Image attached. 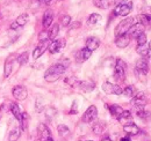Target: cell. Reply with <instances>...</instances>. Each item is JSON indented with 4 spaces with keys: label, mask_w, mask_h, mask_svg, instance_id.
<instances>
[{
    "label": "cell",
    "mask_w": 151,
    "mask_h": 141,
    "mask_svg": "<svg viewBox=\"0 0 151 141\" xmlns=\"http://www.w3.org/2000/svg\"><path fill=\"white\" fill-rule=\"evenodd\" d=\"M11 112L13 113V116H14L15 119H18L19 122L21 120V118H22V112H21L19 105H18L17 103H12V104H11Z\"/></svg>",
    "instance_id": "44dd1931"
},
{
    "label": "cell",
    "mask_w": 151,
    "mask_h": 141,
    "mask_svg": "<svg viewBox=\"0 0 151 141\" xmlns=\"http://www.w3.org/2000/svg\"><path fill=\"white\" fill-rule=\"evenodd\" d=\"M60 21H62V26L63 27H68L71 23V16L70 15H64Z\"/></svg>",
    "instance_id": "f35d334b"
},
{
    "label": "cell",
    "mask_w": 151,
    "mask_h": 141,
    "mask_svg": "<svg viewBox=\"0 0 151 141\" xmlns=\"http://www.w3.org/2000/svg\"><path fill=\"white\" fill-rule=\"evenodd\" d=\"M88 141H93V140H88Z\"/></svg>",
    "instance_id": "c3c4849f"
},
{
    "label": "cell",
    "mask_w": 151,
    "mask_h": 141,
    "mask_svg": "<svg viewBox=\"0 0 151 141\" xmlns=\"http://www.w3.org/2000/svg\"><path fill=\"white\" fill-rule=\"evenodd\" d=\"M149 72V64L148 60L145 58H141L137 63H136V67H135V73L136 75H145Z\"/></svg>",
    "instance_id": "8992f818"
},
{
    "label": "cell",
    "mask_w": 151,
    "mask_h": 141,
    "mask_svg": "<svg viewBox=\"0 0 151 141\" xmlns=\"http://www.w3.org/2000/svg\"><path fill=\"white\" fill-rule=\"evenodd\" d=\"M51 1H52V0H43V2H44V4H47V5H49Z\"/></svg>",
    "instance_id": "ee69618b"
},
{
    "label": "cell",
    "mask_w": 151,
    "mask_h": 141,
    "mask_svg": "<svg viewBox=\"0 0 151 141\" xmlns=\"http://www.w3.org/2000/svg\"><path fill=\"white\" fill-rule=\"evenodd\" d=\"M99 45H100V39L98 37H88L86 39V49H88L92 52L99 48Z\"/></svg>",
    "instance_id": "2e32d148"
},
{
    "label": "cell",
    "mask_w": 151,
    "mask_h": 141,
    "mask_svg": "<svg viewBox=\"0 0 151 141\" xmlns=\"http://www.w3.org/2000/svg\"><path fill=\"white\" fill-rule=\"evenodd\" d=\"M96 116H98V109H96V106L91 105L87 108V110L83 115L81 120H83V123H86V124L92 123L93 120L96 119Z\"/></svg>",
    "instance_id": "5b68a950"
},
{
    "label": "cell",
    "mask_w": 151,
    "mask_h": 141,
    "mask_svg": "<svg viewBox=\"0 0 151 141\" xmlns=\"http://www.w3.org/2000/svg\"><path fill=\"white\" fill-rule=\"evenodd\" d=\"M44 141H54V139H52V138L50 137V138H48V139H45V140H44Z\"/></svg>",
    "instance_id": "f6af8a7d"
},
{
    "label": "cell",
    "mask_w": 151,
    "mask_h": 141,
    "mask_svg": "<svg viewBox=\"0 0 151 141\" xmlns=\"http://www.w3.org/2000/svg\"><path fill=\"white\" fill-rule=\"evenodd\" d=\"M132 104L137 110H143V108L147 104V97H145V95H144V93H137L135 96H134V98H132Z\"/></svg>",
    "instance_id": "52a82bcc"
},
{
    "label": "cell",
    "mask_w": 151,
    "mask_h": 141,
    "mask_svg": "<svg viewBox=\"0 0 151 141\" xmlns=\"http://www.w3.org/2000/svg\"><path fill=\"white\" fill-rule=\"evenodd\" d=\"M132 2H123L120 5H116L115 9H114V14L119 15V16H127L130 12H132Z\"/></svg>",
    "instance_id": "277c9868"
},
{
    "label": "cell",
    "mask_w": 151,
    "mask_h": 141,
    "mask_svg": "<svg viewBox=\"0 0 151 141\" xmlns=\"http://www.w3.org/2000/svg\"><path fill=\"white\" fill-rule=\"evenodd\" d=\"M144 27L145 26H143L142 23H139V22H137V23H134L132 26V28L128 30V35L130 38H137L138 36L141 35V34H143L144 33Z\"/></svg>",
    "instance_id": "8fae6325"
},
{
    "label": "cell",
    "mask_w": 151,
    "mask_h": 141,
    "mask_svg": "<svg viewBox=\"0 0 151 141\" xmlns=\"http://www.w3.org/2000/svg\"><path fill=\"white\" fill-rule=\"evenodd\" d=\"M137 117H139L142 119H147V118L150 117V112L144 111V110H137Z\"/></svg>",
    "instance_id": "d590c367"
},
{
    "label": "cell",
    "mask_w": 151,
    "mask_h": 141,
    "mask_svg": "<svg viewBox=\"0 0 151 141\" xmlns=\"http://www.w3.org/2000/svg\"><path fill=\"white\" fill-rule=\"evenodd\" d=\"M57 131H58V134H59V137H66V135L70 133V130H69V127H68L66 125H64V124H60V125H58V126H57Z\"/></svg>",
    "instance_id": "f1b7e54d"
},
{
    "label": "cell",
    "mask_w": 151,
    "mask_h": 141,
    "mask_svg": "<svg viewBox=\"0 0 151 141\" xmlns=\"http://www.w3.org/2000/svg\"><path fill=\"white\" fill-rule=\"evenodd\" d=\"M70 113H71V115H75V113H77V102H73V105H72V109H71Z\"/></svg>",
    "instance_id": "60d3db41"
},
{
    "label": "cell",
    "mask_w": 151,
    "mask_h": 141,
    "mask_svg": "<svg viewBox=\"0 0 151 141\" xmlns=\"http://www.w3.org/2000/svg\"><path fill=\"white\" fill-rule=\"evenodd\" d=\"M126 0H114V4L115 5H120V4H123Z\"/></svg>",
    "instance_id": "b9f144b4"
},
{
    "label": "cell",
    "mask_w": 151,
    "mask_h": 141,
    "mask_svg": "<svg viewBox=\"0 0 151 141\" xmlns=\"http://www.w3.org/2000/svg\"><path fill=\"white\" fill-rule=\"evenodd\" d=\"M17 60V57L15 54H11L7 60L5 61V66H4V76L5 78H8L13 70V67H14V61Z\"/></svg>",
    "instance_id": "7c38bea8"
},
{
    "label": "cell",
    "mask_w": 151,
    "mask_h": 141,
    "mask_svg": "<svg viewBox=\"0 0 151 141\" xmlns=\"http://www.w3.org/2000/svg\"><path fill=\"white\" fill-rule=\"evenodd\" d=\"M12 94H13L14 98L18 101H23L28 96V91H27L26 87H23V86H15L12 89Z\"/></svg>",
    "instance_id": "30bf717a"
},
{
    "label": "cell",
    "mask_w": 151,
    "mask_h": 141,
    "mask_svg": "<svg viewBox=\"0 0 151 141\" xmlns=\"http://www.w3.org/2000/svg\"><path fill=\"white\" fill-rule=\"evenodd\" d=\"M102 90L106 94H114V95H122V91H123V89L121 88L120 86L113 85L111 82H105L102 85Z\"/></svg>",
    "instance_id": "9c48e42d"
},
{
    "label": "cell",
    "mask_w": 151,
    "mask_h": 141,
    "mask_svg": "<svg viewBox=\"0 0 151 141\" xmlns=\"http://www.w3.org/2000/svg\"><path fill=\"white\" fill-rule=\"evenodd\" d=\"M108 109H109V112L112 113V116L115 117V118H119V116L122 113L123 109L120 105H116V104H112V105H108Z\"/></svg>",
    "instance_id": "7402d4cb"
},
{
    "label": "cell",
    "mask_w": 151,
    "mask_h": 141,
    "mask_svg": "<svg viewBox=\"0 0 151 141\" xmlns=\"http://www.w3.org/2000/svg\"><path fill=\"white\" fill-rule=\"evenodd\" d=\"M94 83L90 82V81H80V83H79V88L84 91H91L94 89Z\"/></svg>",
    "instance_id": "484cf974"
},
{
    "label": "cell",
    "mask_w": 151,
    "mask_h": 141,
    "mask_svg": "<svg viewBox=\"0 0 151 141\" xmlns=\"http://www.w3.org/2000/svg\"><path fill=\"white\" fill-rule=\"evenodd\" d=\"M48 41H44V42H40V44H38L37 46H36V49H34V51H33V58L34 59H38L43 53L45 52V50L48 49Z\"/></svg>",
    "instance_id": "9a60e30c"
},
{
    "label": "cell",
    "mask_w": 151,
    "mask_h": 141,
    "mask_svg": "<svg viewBox=\"0 0 151 141\" xmlns=\"http://www.w3.org/2000/svg\"><path fill=\"white\" fill-rule=\"evenodd\" d=\"M28 21H29V16H28V14H27V13H23V14L19 15L14 22L17 23V26H18V27H23L24 24H27V22H28Z\"/></svg>",
    "instance_id": "603a6c76"
},
{
    "label": "cell",
    "mask_w": 151,
    "mask_h": 141,
    "mask_svg": "<svg viewBox=\"0 0 151 141\" xmlns=\"http://www.w3.org/2000/svg\"><path fill=\"white\" fill-rule=\"evenodd\" d=\"M58 31H59V26H58L57 23H55V24L51 27V29L48 30V38H49V39H55L56 36L58 35Z\"/></svg>",
    "instance_id": "83f0119b"
},
{
    "label": "cell",
    "mask_w": 151,
    "mask_h": 141,
    "mask_svg": "<svg viewBox=\"0 0 151 141\" xmlns=\"http://www.w3.org/2000/svg\"><path fill=\"white\" fill-rule=\"evenodd\" d=\"M20 123H21V127H20L21 130H27V127H28V115L26 112H22V118H21Z\"/></svg>",
    "instance_id": "836d02e7"
},
{
    "label": "cell",
    "mask_w": 151,
    "mask_h": 141,
    "mask_svg": "<svg viewBox=\"0 0 151 141\" xmlns=\"http://www.w3.org/2000/svg\"><path fill=\"white\" fill-rule=\"evenodd\" d=\"M138 19L141 20L139 21V23H142L143 26H145V24H149V20H150V15H145V14H142V15H139Z\"/></svg>",
    "instance_id": "8d00e7d4"
},
{
    "label": "cell",
    "mask_w": 151,
    "mask_h": 141,
    "mask_svg": "<svg viewBox=\"0 0 151 141\" xmlns=\"http://www.w3.org/2000/svg\"><path fill=\"white\" fill-rule=\"evenodd\" d=\"M93 5L98 8L107 9L111 6V0H93Z\"/></svg>",
    "instance_id": "cb8c5ba5"
},
{
    "label": "cell",
    "mask_w": 151,
    "mask_h": 141,
    "mask_svg": "<svg viewBox=\"0 0 151 141\" xmlns=\"http://www.w3.org/2000/svg\"><path fill=\"white\" fill-rule=\"evenodd\" d=\"M40 42H44V41H48L49 38H48V31H43V33H41L40 34Z\"/></svg>",
    "instance_id": "ab89813d"
},
{
    "label": "cell",
    "mask_w": 151,
    "mask_h": 141,
    "mask_svg": "<svg viewBox=\"0 0 151 141\" xmlns=\"http://www.w3.org/2000/svg\"><path fill=\"white\" fill-rule=\"evenodd\" d=\"M52 21H54V14H52V12L50 9L45 11V13L43 15V27L44 28H49L51 26Z\"/></svg>",
    "instance_id": "ffe728a7"
},
{
    "label": "cell",
    "mask_w": 151,
    "mask_h": 141,
    "mask_svg": "<svg viewBox=\"0 0 151 141\" xmlns=\"http://www.w3.org/2000/svg\"><path fill=\"white\" fill-rule=\"evenodd\" d=\"M134 23H135V18H128V19L122 20V21L117 24V27H116V29H115V36L117 37V36H120V35L127 34L128 30L132 28V26Z\"/></svg>",
    "instance_id": "3957f363"
},
{
    "label": "cell",
    "mask_w": 151,
    "mask_h": 141,
    "mask_svg": "<svg viewBox=\"0 0 151 141\" xmlns=\"http://www.w3.org/2000/svg\"><path fill=\"white\" fill-rule=\"evenodd\" d=\"M136 51L138 54H141L143 58H145L148 54H149V46L147 45V44H143V45H137V49H136Z\"/></svg>",
    "instance_id": "4316f807"
},
{
    "label": "cell",
    "mask_w": 151,
    "mask_h": 141,
    "mask_svg": "<svg viewBox=\"0 0 151 141\" xmlns=\"http://www.w3.org/2000/svg\"><path fill=\"white\" fill-rule=\"evenodd\" d=\"M119 122L123 125H127V124H130L132 123V112L130 111H122V113L119 116Z\"/></svg>",
    "instance_id": "d6986e66"
},
{
    "label": "cell",
    "mask_w": 151,
    "mask_h": 141,
    "mask_svg": "<svg viewBox=\"0 0 151 141\" xmlns=\"http://www.w3.org/2000/svg\"><path fill=\"white\" fill-rule=\"evenodd\" d=\"M105 128H106V124L104 122H96L92 126V130H93V132L95 134H101L105 131Z\"/></svg>",
    "instance_id": "d4e9b609"
},
{
    "label": "cell",
    "mask_w": 151,
    "mask_h": 141,
    "mask_svg": "<svg viewBox=\"0 0 151 141\" xmlns=\"http://www.w3.org/2000/svg\"><path fill=\"white\" fill-rule=\"evenodd\" d=\"M0 20H1V16H0Z\"/></svg>",
    "instance_id": "681fc988"
},
{
    "label": "cell",
    "mask_w": 151,
    "mask_h": 141,
    "mask_svg": "<svg viewBox=\"0 0 151 141\" xmlns=\"http://www.w3.org/2000/svg\"><path fill=\"white\" fill-rule=\"evenodd\" d=\"M65 44H66V42H65V39H64V38H60V39H54V41L49 44L48 50H49V52L50 53L55 54V53L59 52L62 49H64Z\"/></svg>",
    "instance_id": "ba28073f"
},
{
    "label": "cell",
    "mask_w": 151,
    "mask_h": 141,
    "mask_svg": "<svg viewBox=\"0 0 151 141\" xmlns=\"http://www.w3.org/2000/svg\"><path fill=\"white\" fill-rule=\"evenodd\" d=\"M143 44H147V36L144 33L137 37V45H143Z\"/></svg>",
    "instance_id": "74e56055"
},
{
    "label": "cell",
    "mask_w": 151,
    "mask_h": 141,
    "mask_svg": "<svg viewBox=\"0 0 151 141\" xmlns=\"http://www.w3.org/2000/svg\"><path fill=\"white\" fill-rule=\"evenodd\" d=\"M92 56V51H90L88 49L84 48V49H80L78 52L76 53V61L77 63H84L86 60H88Z\"/></svg>",
    "instance_id": "4fadbf2b"
},
{
    "label": "cell",
    "mask_w": 151,
    "mask_h": 141,
    "mask_svg": "<svg viewBox=\"0 0 151 141\" xmlns=\"http://www.w3.org/2000/svg\"><path fill=\"white\" fill-rule=\"evenodd\" d=\"M28 57H29V54L28 52H23L21 53L19 57L17 58V60H18V63H19V65H24V64H27V61H28Z\"/></svg>",
    "instance_id": "d6a6232c"
},
{
    "label": "cell",
    "mask_w": 151,
    "mask_h": 141,
    "mask_svg": "<svg viewBox=\"0 0 151 141\" xmlns=\"http://www.w3.org/2000/svg\"><path fill=\"white\" fill-rule=\"evenodd\" d=\"M66 70V66L62 63H58L52 65L51 67H49L44 73V79L47 82H55L57 81Z\"/></svg>",
    "instance_id": "6da1fadb"
},
{
    "label": "cell",
    "mask_w": 151,
    "mask_h": 141,
    "mask_svg": "<svg viewBox=\"0 0 151 141\" xmlns=\"http://www.w3.org/2000/svg\"><path fill=\"white\" fill-rule=\"evenodd\" d=\"M38 137H40L41 141H44L45 139H48V138L51 137L50 131H49V128L47 127V125L41 124V125L38 126Z\"/></svg>",
    "instance_id": "ac0fdd59"
},
{
    "label": "cell",
    "mask_w": 151,
    "mask_h": 141,
    "mask_svg": "<svg viewBox=\"0 0 151 141\" xmlns=\"http://www.w3.org/2000/svg\"><path fill=\"white\" fill-rule=\"evenodd\" d=\"M101 141H112V140H111L109 138H105V139H102Z\"/></svg>",
    "instance_id": "bcb514c9"
},
{
    "label": "cell",
    "mask_w": 151,
    "mask_h": 141,
    "mask_svg": "<svg viewBox=\"0 0 151 141\" xmlns=\"http://www.w3.org/2000/svg\"><path fill=\"white\" fill-rule=\"evenodd\" d=\"M21 135V128H14L11 133H9V137H8V140L9 141H18V139Z\"/></svg>",
    "instance_id": "4dcf8cb0"
},
{
    "label": "cell",
    "mask_w": 151,
    "mask_h": 141,
    "mask_svg": "<svg viewBox=\"0 0 151 141\" xmlns=\"http://www.w3.org/2000/svg\"><path fill=\"white\" fill-rule=\"evenodd\" d=\"M121 141H130V137L128 135V137H124V138H122Z\"/></svg>",
    "instance_id": "7bdbcfd3"
},
{
    "label": "cell",
    "mask_w": 151,
    "mask_h": 141,
    "mask_svg": "<svg viewBox=\"0 0 151 141\" xmlns=\"http://www.w3.org/2000/svg\"><path fill=\"white\" fill-rule=\"evenodd\" d=\"M126 70H127V65L122 59H117L115 67H114V79L117 82H122L124 81L126 78Z\"/></svg>",
    "instance_id": "7a4b0ae2"
},
{
    "label": "cell",
    "mask_w": 151,
    "mask_h": 141,
    "mask_svg": "<svg viewBox=\"0 0 151 141\" xmlns=\"http://www.w3.org/2000/svg\"><path fill=\"white\" fill-rule=\"evenodd\" d=\"M123 131H124L129 137H132V135H137V134L139 133V128H138V126L134 123L124 125V126H123Z\"/></svg>",
    "instance_id": "e0dca14e"
},
{
    "label": "cell",
    "mask_w": 151,
    "mask_h": 141,
    "mask_svg": "<svg viewBox=\"0 0 151 141\" xmlns=\"http://www.w3.org/2000/svg\"><path fill=\"white\" fill-rule=\"evenodd\" d=\"M65 83H68L70 87H72V88H76V87H79V83H80V81L75 78V76H69V78H66L65 79Z\"/></svg>",
    "instance_id": "f546056e"
},
{
    "label": "cell",
    "mask_w": 151,
    "mask_h": 141,
    "mask_svg": "<svg viewBox=\"0 0 151 141\" xmlns=\"http://www.w3.org/2000/svg\"><path fill=\"white\" fill-rule=\"evenodd\" d=\"M129 43H130V37H129L128 34L117 36L116 39H115V44H116V46L120 48V49L127 48V46L129 45Z\"/></svg>",
    "instance_id": "5bb4252c"
},
{
    "label": "cell",
    "mask_w": 151,
    "mask_h": 141,
    "mask_svg": "<svg viewBox=\"0 0 151 141\" xmlns=\"http://www.w3.org/2000/svg\"><path fill=\"white\" fill-rule=\"evenodd\" d=\"M122 94H123L124 96H127V97H132V96L135 95V88H134L132 86H127L126 88L123 89Z\"/></svg>",
    "instance_id": "e575fe53"
},
{
    "label": "cell",
    "mask_w": 151,
    "mask_h": 141,
    "mask_svg": "<svg viewBox=\"0 0 151 141\" xmlns=\"http://www.w3.org/2000/svg\"><path fill=\"white\" fill-rule=\"evenodd\" d=\"M149 50L151 51V41H150V43H149Z\"/></svg>",
    "instance_id": "7dc6e473"
},
{
    "label": "cell",
    "mask_w": 151,
    "mask_h": 141,
    "mask_svg": "<svg viewBox=\"0 0 151 141\" xmlns=\"http://www.w3.org/2000/svg\"><path fill=\"white\" fill-rule=\"evenodd\" d=\"M100 20H101V15L98 14V13H93V14L90 15V18H88V21H87V22H88V24L93 26V24H96Z\"/></svg>",
    "instance_id": "1f68e13d"
}]
</instances>
